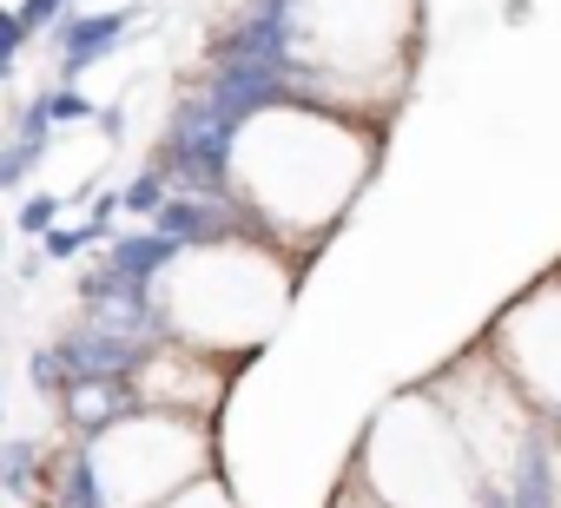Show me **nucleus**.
Returning <instances> with one entry per match:
<instances>
[{
  "label": "nucleus",
  "mask_w": 561,
  "mask_h": 508,
  "mask_svg": "<svg viewBox=\"0 0 561 508\" xmlns=\"http://www.w3.org/2000/svg\"><path fill=\"white\" fill-rule=\"evenodd\" d=\"M0 455H8V409H0Z\"/></svg>",
  "instance_id": "obj_19"
},
{
  "label": "nucleus",
  "mask_w": 561,
  "mask_h": 508,
  "mask_svg": "<svg viewBox=\"0 0 561 508\" xmlns=\"http://www.w3.org/2000/svg\"><path fill=\"white\" fill-rule=\"evenodd\" d=\"M93 469L113 508H159L198 475H218V423L179 409H133L93 436Z\"/></svg>",
  "instance_id": "obj_4"
},
{
  "label": "nucleus",
  "mask_w": 561,
  "mask_h": 508,
  "mask_svg": "<svg viewBox=\"0 0 561 508\" xmlns=\"http://www.w3.org/2000/svg\"><path fill=\"white\" fill-rule=\"evenodd\" d=\"M0 488H8V495H41L47 488V442L8 436V455H0Z\"/></svg>",
  "instance_id": "obj_9"
},
{
  "label": "nucleus",
  "mask_w": 561,
  "mask_h": 508,
  "mask_svg": "<svg viewBox=\"0 0 561 508\" xmlns=\"http://www.w3.org/2000/svg\"><path fill=\"white\" fill-rule=\"evenodd\" d=\"M159 508H238V501H231L225 475H198L192 488H179V495H172V501H159Z\"/></svg>",
  "instance_id": "obj_17"
},
{
  "label": "nucleus",
  "mask_w": 561,
  "mask_h": 508,
  "mask_svg": "<svg viewBox=\"0 0 561 508\" xmlns=\"http://www.w3.org/2000/svg\"><path fill=\"white\" fill-rule=\"evenodd\" d=\"M41 159H47L41 139H8V146H0V192H27V178H34Z\"/></svg>",
  "instance_id": "obj_12"
},
{
  "label": "nucleus",
  "mask_w": 561,
  "mask_h": 508,
  "mask_svg": "<svg viewBox=\"0 0 561 508\" xmlns=\"http://www.w3.org/2000/svg\"><path fill=\"white\" fill-rule=\"evenodd\" d=\"M146 27V8H106V14H67L47 41L60 47V86H80L87 67H100L106 54H119L133 34Z\"/></svg>",
  "instance_id": "obj_6"
},
{
  "label": "nucleus",
  "mask_w": 561,
  "mask_h": 508,
  "mask_svg": "<svg viewBox=\"0 0 561 508\" xmlns=\"http://www.w3.org/2000/svg\"><path fill=\"white\" fill-rule=\"evenodd\" d=\"M165 198H172V178H165L152 159H146V165H139V172L119 185V205H126V218H133V224H152Z\"/></svg>",
  "instance_id": "obj_11"
},
{
  "label": "nucleus",
  "mask_w": 561,
  "mask_h": 508,
  "mask_svg": "<svg viewBox=\"0 0 561 508\" xmlns=\"http://www.w3.org/2000/svg\"><path fill=\"white\" fill-rule=\"evenodd\" d=\"M41 106H47V119H54L60 132H67V126H93V119H100V106H93L80 86H60V80L41 93Z\"/></svg>",
  "instance_id": "obj_13"
},
{
  "label": "nucleus",
  "mask_w": 561,
  "mask_h": 508,
  "mask_svg": "<svg viewBox=\"0 0 561 508\" xmlns=\"http://www.w3.org/2000/svg\"><path fill=\"white\" fill-rule=\"evenodd\" d=\"M257 8L277 14L285 100L390 126L416 73L423 0H257Z\"/></svg>",
  "instance_id": "obj_2"
},
{
  "label": "nucleus",
  "mask_w": 561,
  "mask_h": 508,
  "mask_svg": "<svg viewBox=\"0 0 561 508\" xmlns=\"http://www.w3.org/2000/svg\"><path fill=\"white\" fill-rule=\"evenodd\" d=\"M179 251H185V244H179V238H165L159 224H119V231H113V244H106V265L159 291V278L179 265Z\"/></svg>",
  "instance_id": "obj_8"
},
{
  "label": "nucleus",
  "mask_w": 561,
  "mask_h": 508,
  "mask_svg": "<svg viewBox=\"0 0 561 508\" xmlns=\"http://www.w3.org/2000/svg\"><path fill=\"white\" fill-rule=\"evenodd\" d=\"M106 244H113V224H100V218H80V224H54V231L41 238L47 265H73V258H87V251H106Z\"/></svg>",
  "instance_id": "obj_10"
},
{
  "label": "nucleus",
  "mask_w": 561,
  "mask_h": 508,
  "mask_svg": "<svg viewBox=\"0 0 561 508\" xmlns=\"http://www.w3.org/2000/svg\"><path fill=\"white\" fill-rule=\"evenodd\" d=\"M482 344L508 370V383L561 429V265L535 278L522 298H508L482 331Z\"/></svg>",
  "instance_id": "obj_5"
},
{
  "label": "nucleus",
  "mask_w": 561,
  "mask_h": 508,
  "mask_svg": "<svg viewBox=\"0 0 561 508\" xmlns=\"http://www.w3.org/2000/svg\"><path fill=\"white\" fill-rule=\"evenodd\" d=\"M14 14H21V27H27V34H54V27L73 14V0H21Z\"/></svg>",
  "instance_id": "obj_18"
},
{
  "label": "nucleus",
  "mask_w": 561,
  "mask_h": 508,
  "mask_svg": "<svg viewBox=\"0 0 561 508\" xmlns=\"http://www.w3.org/2000/svg\"><path fill=\"white\" fill-rule=\"evenodd\" d=\"M27 27H21V14L14 8H0V86H8L14 80V67H21V54H27Z\"/></svg>",
  "instance_id": "obj_16"
},
{
  "label": "nucleus",
  "mask_w": 561,
  "mask_h": 508,
  "mask_svg": "<svg viewBox=\"0 0 561 508\" xmlns=\"http://www.w3.org/2000/svg\"><path fill=\"white\" fill-rule=\"evenodd\" d=\"M67 383H73V370H67L60 344H41V350L27 357V390H41V396H60Z\"/></svg>",
  "instance_id": "obj_15"
},
{
  "label": "nucleus",
  "mask_w": 561,
  "mask_h": 508,
  "mask_svg": "<svg viewBox=\"0 0 561 508\" xmlns=\"http://www.w3.org/2000/svg\"><path fill=\"white\" fill-rule=\"evenodd\" d=\"M383 159V126L311 100H271L238 126L231 198L251 231L311 265Z\"/></svg>",
  "instance_id": "obj_1"
},
{
  "label": "nucleus",
  "mask_w": 561,
  "mask_h": 508,
  "mask_svg": "<svg viewBox=\"0 0 561 508\" xmlns=\"http://www.w3.org/2000/svg\"><path fill=\"white\" fill-rule=\"evenodd\" d=\"M60 211H67V198H60V192H27V198H21V211H14V231L41 244V238L60 224Z\"/></svg>",
  "instance_id": "obj_14"
},
{
  "label": "nucleus",
  "mask_w": 561,
  "mask_h": 508,
  "mask_svg": "<svg viewBox=\"0 0 561 508\" xmlns=\"http://www.w3.org/2000/svg\"><path fill=\"white\" fill-rule=\"evenodd\" d=\"M351 475L383 508H482L476 449L430 383L397 390L370 416V429L351 455Z\"/></svg>",
  "instance_id": "obj_3"
},
{
  "label": "nucleus",
  "mask_w": 561,
  "mask_h": 508,
  "mask_svg": "<svg viewBox=\"0 0 561 508\" xmlns=\"http://www.w3.org/2000/svg\"><path fill=\"white\" fill-rule=\"evenodd\" d=\"M54 409H60V429L67 436H106L113 423H126L133 409H146L139 403V390H133V377H73L60 396H54Z\"/></svg>",
  "instance_id": "obj_7"
}]
</instances>
